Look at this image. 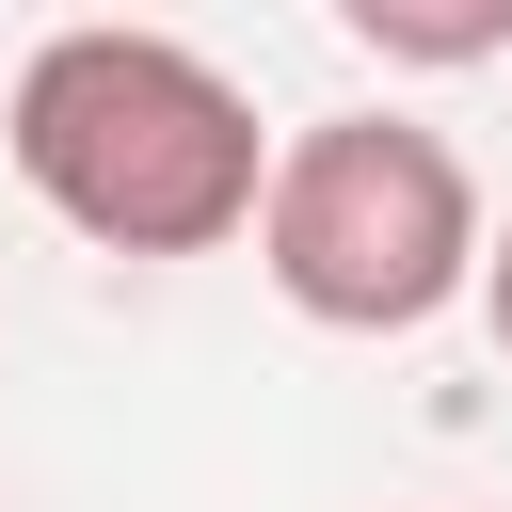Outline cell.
<instances>
[{
  "mask_svg": "<svg viewBox=\"0 0 512 512\" xmlns=\"http://www.w3.org/2000/svg\"><path fill=\"white\" fill-rule=\"evenodd\" d=\"M352 32L384 64H480V48H512V0H352Z\"/></svg>",
  "mask_w": 512,
  "mask_h": 512,
  "instance_id": "obj_3",
  "label": "cell"
},
{
  "mask_svg": "<svg viewBox=\"0 0 512 512\" xmlns=\"http://www.w3.org/2000/svg\"><path fill=\"white\" fill-rule=\"evenodd\" d=\"M0 144L32 176L48 224H80L96 256H224L272 192V128L256 96L176 48V32H128V16H80L16 64L0 96Z\"/></svg>",
  "mask_w": 512,
  "mask_h": 512,
  "instance_id": "obj_1",
  "label": "cell"
},
{
  "mask_svg": "<svg viewBox=\"0 0 512 512\" xmlns=\"http://www.w3.org/2000/svg\"><path fill=\"white\" fill-rule=\"evenodd\" d=\"M256 272L320 336H416L480 288V176L416 112H320L272 144L256 192Z\"/></svg>",
  "mask_w": 512,
  "mask_h": 512,
  "instance_id": "obj_2",
  "label": "cell"
},
{
  "mask_svg": "<svg viewBox=\"0 0 512 512\" xmlns=\"http://www.w3.org/2000/svg\"><path fill=\"white\" fill-rule=\"evenodd\" d=\"M480 320H496V352H512V224H480Z\"/></svg>",
  "mask_w": 512,
  "mask_h": 512,
  "instance_id": "obj_4",
  "label": "cell"
}]
</instances>
